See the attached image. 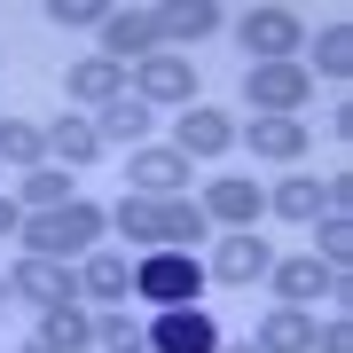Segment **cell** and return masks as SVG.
Listing matches in <instances>:
<instances>
[{
  "label": "cell",
  "mask_w": 353,
  "mask_h": 353,
  "mask_svg": "<svg viewBox=\"0 0 353 353\" xmlns=\"http://www.w3.org/2000/svg\"><path fill=\"white\" fill-rule=\"evenodd\" d=\"M141 102H181V110H189V102H196V63L157 48L150 63H141Z\"/></svg>",
  "instance_id": "11"
},
{
  "label": "cell",
  "mask_w": 353,
  "mask_h": 353,
  "mask_svg": "<svg viewBox=\"0 0 353 353\" xmlns=\"http://www.w3.org/2000/svg\"><path fill=\"white\" fill-rule=\"evenodd\" d=\"M94 236H102V212H94L87 196H71V204H55V212H32L24 220L32 259H87Z\"/></svg>",
  "instance_id": "2"
},
{
  "label": "cell",
  "mask_w": 353,
  "mask_h": 353,
  "mask_svg": "<svg viewBox=\"0 0 353 353\" xmlns=\"http://www.w3.org/2000/svg\"><path fill=\"white\" fill-rule=\"evenodd\" d=\"M0 236H24V204L16 196H0Z\"/></svg>",
  "instance_id": "32"
},
{
  "label": "cell",
  "mask_w": 353,
  "mask_h": 353,
  "mask_svg": "<svg viewBox=\"0 0 353 353\" xmlns=\"http://www.w3.org/2000/svg\"><path fill=\"white\" fill-rule=\"evenodd\" d=\"M24 204H32V212H55V204H71V173H55V165H32V173H24Z\"/></svg>",
  "instance_id": "25"
},
{
  "label": "cell",
  "mask_w": 353,
  "mask_h": 353,
  "mask_svg": "<svg viewBox=\"0 0 353 353\" xmlns=\"http://www.w3.org/2000/svg\"><path fill=\"white\" fill-rule=\"evenodd\" d=\"M314 63H322L330 79H345V71H353V32H345V24H330V32L314 39Z\"/></svg>",
  "instance_id": "27"
},
{
  "label": "cell",
  "mask_w": 353,
  "mask_h": 353,
  "mask_svg": "<svg viewBox=\"0 0 353 353\" xmlns=\"http://www.w3.org/2000/svg\"><path fill=\"white\" fill-rule=\"evenodd\" d=\"M24 353H55V345H39V338H32V345H24Z\"/></svg>",
  "instance_id": "33"
},
{
  "label": "cell",
  "mask_w": 353,
  "mask_h": 353,
  "mask_svg": "<svg viewBox=\"0 0 353 353\" xmlns=\"http://www.w3.org/2000/svg\"><path fill=\"white\" fill-rule=\"evenodd\" d=\"M345 259H353V220L322 212V267H345Z\"/></svg>",
  "instance_id": "29"
},
{
  "label": "cell",
  "mask_w": 353,
  "mask_h": 353,
  "mask_svg": "<svg viewBox=\"0 0 353 353\" xmlns=\"http://www.w3.org/2000/svg\"><path fill=\"white\" fill-rule=\"evenodd\" d=\"M196 259L189 252H141V267H134V290L141 299H157V306H189L196 299Z\"/></svg>",
  "instance_id": "4"
},
{
  "label": "cell",
  "mask_w": 353,
  "mask_h": 353,
  "mask_svg": "<svg viewBox=\"0 0 353 353\" xmlns=\"http://www.w3.org/2000/svg\"><path fill=\"white\" fill-rule=\"evenodd\" d=\"M0 290H8V283H0Z\"/></svg>",
  "instance_id": "35"
},
{
  "label": "cell",
  "mask_w": 353,
  "mask_h": 353,
  "mask_svg": "<svg viewBox=\"0 0 353 353\" xmlns=\"http://www.w3.org/2000/svg\"><path fill=\"white\" fill-rule=\"evenodd\" d=\"M345 204H353V173H330V181H322V212L345 220Z\"/></svg>",
  "instance_id": "30"
},
{
  "label": "cell",
  "mask_w": 353,
  "mask_h": 353,
  "mask_svg": "<svg viewBox=\"0 0 353 353\" xmlns=\"http://www.w3.org/2000/svg\"><path fill=\"white\" fill-rule=\"evenodd\" d=\"M71 94L79 102H118V94H126V71L102 63V55H87V63H71Z\"/></svg>",
  "instance_id": "20"
},
{
  "label": "cell",
  "mask_w": 353,
  "mask_h": 353,
  "mask_svg": "<svg viewBox=\"0 0 353 353\" xmlns=\"http://www.w3.org/2000/svg\"><path fill=\"white\" fill-rule=\"evenodd\" d=\"M243 353H259V345H243Z\"/></svg>",
  "instance_id": "34"
},
{
  "label": "cell",
  "mask_w": 353,
  "mask_h": 353,
  "mask_svg": "<svg viewBox=\"0 0 353 353\" xmlns=\"http://www.w3.org/2000/svg\"><path fill=\"white\" fill-rule=\"evenodd\" d=\"M299 16H290V8H252V16H243V48H252L259 55V63H290V55H299Z\"/></svg>",
  "instance_id": "8"
},
{
  "label": "cell",
  "mask_w": 353,
  "mask_h": 353,
  "mask_svg": "<svg viewBox=\"0 0 353 353\" xmlns=\"http://www.w3.org/2000/svg\"><path fill=\"white\" fill-rule=\"evenodd\" d=\"M94 134H102V141H141V134H150V102H141V94H118V102H102Z\"/></svg>",
  "instance_id": "17"
},
{
  "label": "cell",
  "mask_w": 353,
  "mask_h": 353,
  "mask_svg": "<svg viewBox=\"0 0 353 353\" xmlns=\"http://www.w3.org/2000/svg\"><path fill=\"white\" fill-rule=\"evenodd\" d=\"M165 39V8H110V24H102V63H150Z\"/></svg>",
  "instance_id": "3"
},
{
  "label": "cell",
  "mask_w": 353,
  "mask_h": 353,
  "mask_svg": "<svg viewBox=\"0 0 353 353\" xmlns=\"http://www.w3.org/2000/svg\"><path fill=\"white\" fill-rule=\"evenodd\" d=\"M314 353H353V322H322L314 330Z\"/></svg>",
  "instance_id": "31"
},
{
  "label": "cell",
  "mask_w": 353,
  "mask_h": 353,
  "mask_svg": "<svg viewBox=\"0 0 353 353\" xmlns=\"http://www.w3.org/2000/svg\"><path fill=\"white\" fill-rule=\"evenodd\" d=\"M228 141H236V118L212 110V102H189L181 110V157H220Z\"/></svg>",
  "instance_id": "12"
},
{
  "label": "cell",
  "mask_w": 353,
  "mask_h": 353,
  "mask_svg": "<svg viewBox=\"0 0 353 353\" xmlns=\"http://www.w3.org/2000/svg\"><path fill=\"white\" fill-rule=\"evenodd\" d=\"M267 267H275V252H267L252 228H228V236H220V252H212V275H220V283H259Z\"/></svg>",
  "instance_id": "10"
},
{
  "label": "cell",
  "mask_w": 353,
  "mask_h": 353,
  "mask_svg": "<svg viewBox=\"0 0 353 353\" xmlns=\"http://www.w3.org/2000/svg\"><path fill=\"white\" fill-rule=\"evenodd\" d=\"M252 345H259V353H314V322H306L299 306H275V314L259 322Z\"/></svg>",
  "instance_id": "16"
},
{
  "label": "cell",
  "mask_w": 353,
  "mask_h": 353,
  "mask_svg": "<svg viewBox=\"0 0 353 353\" xmlns=\"http://www.w3.org/2000/svg\"><path fill=\"white\" fill-rule=\"evenodd\" d=\"M181 189H189L181 150H134V196H181Z\"/></svg>",
  "instance_id": "13"
},
{
  "label": "cell",
  "mask_w": 353,
  "mask_h": 353,
  "mask_svg": "<svg viewBox=\"0 0 353 353\" xmlns=\"http://www.w3.org/2000/svg\"><path fill=\"white\" fill-rule=\"evenodd\" d=\"M94 338L110 345V353H150V330H141L126 306H118V314H102V322H94Z\"/></svg>",
  "instance_id": "26"
},
{
  "label": "cell",
  "mask_w": 353,
  "mask_h": 353,
  "mask_svg": "<svg viewBox=\"0 0 353 353\" xmlns=\"http://www.w3.org/2000/svg\"><path fill=\"white\" fill-rule=\"evenodd\" d=\"M275 212H283V220H314V212H322V181H314V173H290L283 189H275Z\"/></svg>",
  "instance_id": "24"
},
{
  "label": "cell",
  "mask_w": 353,
  "mask_h": 353,
  "mask_svg": "<svg viewBox=\"0 0 353 353\" xmlns=\"http://www.w3.org/2000/svg\"><path fill=\"white\" fill-rule=\"evenodd\" d=\"M243 141H252V157H267V165H299L306 157V126L299 118H252Z\"/></svg>",
  "instance_id": "14"
},
{
  "label": "cell",
  "mask_w": 353,
  "mask_h": 353,
  "mask_svg": "<svg viewBox=\"0 0 353 353\" xmlns=\"http://www.w3.org/2000/svg\"><path fill=\"white\" fill-rule=\"evenodd\" d=\"M48 150L63 157V173H71V165H94V150H102V134L87 126V118H55V126H48Z\"/></svg>",
  "instance_id": "19"
},
{
  "label": "cell",
  "mask_w": 353,
  "mask_h": 353,
  "mask_svg": "<svg viewBox=\"0 0 353 353\" xmlns=\"http://www.w3.org/2000/svg\"><path fill=\"white\" fill-rule=\"evenodd\" d=\"M204 212H212V220H228V228H252V220L267 212V196H259L243 173H228V181H212V189H204Z\"/></svg>",
  "instance_id": "15"
},
{
  "label": "cell",
  "mask_w": 353,
  "mask_h": 353,
  "mask_svg": "<svg viewBox=\"0 0 353 353\" xmlns=\"http://www.w3.org/2000/svg\"><path fill=\"white\" fill-rule=\"evenodd\" d=\"M55 24H63V32H102V24H110V8H94V0H55Z\"/></svg>",
  "instance_id": "28"
},
{
  "label": "cell",
  "mask_w": 353,
  "mask_h": 353,
  "mask_svg": "<svg viewBox=\"0 0 353 353\" xmlns=\"http://www.w3.org/2000/svg\"><path fill=\"white\" fill-rule=\"evenodd\" d=\"M8 290H16V299H32L39 314H48V306H71V299H79V275H71L63 259H32V252H24V259L8 267Z\"/></svg>",
  "instance_id": "6"
},
{
  "label": "cell",
  "mask_w": 353,
  "mask_h": 353,
  "mask_svg": "<svg viewBox=\"0 0 353 353\" xmlns=\"http://www.w3.org/2000/svg\"><path fill=\"white\" fill-rule=\"evenodd\" d=\"M39 157H48V134L24 126V118H0V165H24V173H32Z\"/></svg>",
  "instance_id": "23"
},
{
  "label": "cell",
  "mask_w": 353,
  "mask_h": 353,
  "mask_svg": "<svg viewBox=\"0 0 353 353\" xmlns=\"http://www.w3.org/2000/svg\"><path fill=\"white\" fill-rule=\"evenodd\" d=\"M79 290H94V299H126L134 290V267L118 252H87V267H79Z\"/></svg>",
  "instance_id": "18"
},
{
  "label": "cell",
  "mask_w": 353,
  "mask_h": 353,
  "mask_svg": "<svg viewBox=\"0 0 353 353\" xmlns=\"http://www.w3.org/2000/svg\"><path fill=\"white\" fill-rule=\"evenodd\" d=\"M118 228L141 252H189L204 236V204H189V196H126L118 204Z\"/></svg>",
  "instance_id": "1"
},
{
  "label": "cell",
  "mask_w": 353,
  "mask_h": 353,
  "mask_svg": "<svg viewBox=\"0 0 353 353\" xmlns=\"http://www.w3.org/2000/svg\"><path fill=\"white\" fill-rule=\"evenodd\" d=\"M306 94H314L306 63H252V79H243V102H259V118H290Z\"/></svg>",
  "instance_id": "5"
},
{
  "label": "cell",
  "mask_w": 353,
  "mask_h": 353,
  "mask_svg": "<svg viewBox=\"0 0 353 353\" xmlns=\"http://www.w3.org/2000/svg\"><path fill=\"white\" fill-rule=\"evenodd\" d=\"M267 283H275L290 306H299V299H322V290H338V299H345V275H338V267H322L314 252H299V259H275V267H267Z\"/></svg>",
  "instance_id": "9"
},
{
  "label": "cell",
  "mask_w": 353,
  "mask_h": 353,
  "mask_svg": "<svg viewBox=\"0 0 353 353\" xmlns=\"http://www.w3.org/2000/svg\"><path fill=\"white\" fill-rule=\"evenodd\" d=\"M94 338V322L79 314V306H48V314H39V345H55V353H79Z\"/></svg>",
  "instance_id": "21"
},
{
  "label": "cell",
  "mask_w": 353,
  "mask_h": 353,
  "mask_svg": "<svg viewBox=\"0 0 353 353\" xmlns=\"http://www.w3.org/2000/svg\"><path fill=\"white\" fill-rule=\"evenodd\" d=\"M150 353H220V330H212V314H196V306H165L150 322Z\"/></svg>",
  "instance_id": "7"
},
{
  "label": "cell",
  "mask_w": 353,
  "mask_h": 353,
  "mask_svg": "<svg viewBox=\"0 0 353 353\" xmlns=\"http://www.w3.org/2000/svg\"><path fill=\"white\" fill-rule=\"evenodd\" d=\"M212 32H220L212 0H173V8H165V39H212Z\"/></svg>",
  "instance_id": "22"
}]
</instances>
